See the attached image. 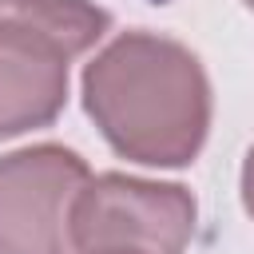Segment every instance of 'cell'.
<instances>
[{
    "mask_svg": "<svg viewBox=\"0 0 254 254\" xmlns=\"http://www.w3.org/2000/svg\"><path fill=\"white\" fill-rule=\"evenodd\" d=\"M83 103L103 139L147 167L190 163L210 127L202 64L183 44L151 32H127L87 64Z\"/></svg>",
    "mask_w": 254,
    "mask_h": 254,
    "instance_id": "cell-1",
    "label": "cell"
},
{
    "mask_svg": "<svg viewBox=\"0 0 254 254\" xmlns=\"http://www.w3.org/2000/svg\"><path fill=\"white\" fill-rule=\"evenodd\" d=\"M194 234V198L175 183L127 175L87 179L71 206L75 250H143L183 254Z\"/></svg>",
    "mask_w": 254,
    "mask_h": 254,
    "instance_id": "cell-2",
    "label": "cell"
},
{
    "mask_svg": "<svg viewBox=\"0 0 254 254\" xmlns=\"http://www.w3.org/2000/svg\"><path fill=\"white\" fill-rule=\"evenodd\" d=\"M87 163L56 143L0 159V254H64L71 206L87 187Z\"/></svg>",
    "mask_w": 254,
    "mask_h": 254,
    "instance_id": "cell-3",
    "label": "cell"
},
{
    "mask_svg": "<svg viewBox=\"0 0 254 254\" xmlns=\"http://www.w3.org/2000/svg\"><path fill=\"white\" fill-rule=\"evenodd\" d=\"M67 60L44 32L0 16V139L48 127L64 111Z\"/></svg>",
    "mask_w": 254,
    "mask_h": 254,
    "instance_id": "cell-4",
    "label": "cell"
},
{
    "mask_svg": "<svg viewBox=\"0 0 254 254\" xmlns=\"http://www.w3.org/2000/svg\"><path fill=\"white\" fill-rule=\"evenodd\" d=\"M0 16L44 32L71 60L87 52L111 24V16L91 0H0Z\"/></svg>",
    "mask_w": 254,
    "mask_h": 254,
    "instance_id": "cell-5",
    "label": "cell"
},
{
    "mask_svg": "<svg viewBox=\"0 0 254 254\" xmlns=\"http://www.w3.org/2000/svg\"><path fill=\"white\" fill-rule=\"evenodd\" d=\"M242 202H246V210L254 218V147H250V155L242 163Z\"/></svg>",
    "mask_w": 254,
    "mask_h": 254,
    "instance_id": "cell-6",
    "label": "cell"
},
{
    "mask_svg": "<svg viewBox=\"0 0 254 254\" xmlns=\"http://www.w3.org/2000/svg\"><path fill=\"white\" fill-rule=\"evenodd\" d=\"M75 254H143V250H75Z\"/></svg>",
    "mask_w": 254,
    "mask_h": 254,
    "instance_id": "cell-7",
    "label": "cell"
},
{
    "mask_svg": "<svg viewBox=\"0 0 254 254\" xmlns=\"http://www.w3.org/2000/svg\"><path fill=\"white\" fill-rule=\"evenodd\" d=\"M246 4H250V8H254V0H246Z\"/></svg>",
    "mask_w": 254,
    "mask_h": 254,
    "instance_id": "cell-8",
    "label": "cell"
}]
</instances>
